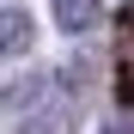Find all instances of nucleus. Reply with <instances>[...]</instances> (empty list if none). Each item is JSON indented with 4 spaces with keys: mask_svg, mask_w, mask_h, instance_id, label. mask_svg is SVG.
<instances>
[{
    "mask_svg": "<svg viewBox=\"0 0 134 134\" xmlns=\"http://www.w3.org/2000/svg\"><path fill=\"white\" fill-rule=\"evenodd\" d=\"M0 43H6V55H31L37 31H31V12H25V6H6V18H0Z\"/></svg>",
    "mask_w": 134,
    "mask_h": 134,
    "instance_id": "f03ea898",
    "label": "nucleus"
},
{
    "mask_svg": "<svg viewBox=\"0 0 134 134\" xmlns=\"http://www.w3.org/2000/svg\"><path fill=\"white\" fill-rule=\"evenodd\" d=\"M43 92H49V79H43V73H31V79H6V110H12V116H25V110L37 116V110H43Z\"/></svg>",
    "mask_w": 134,
    "mask_h": 134,
    "instance_id": "7ed1b4c3",
    "label": "nucleus"
},
{
    "mask_svg": "<svg viewBox=\"0 0 134 134\" xmlns=\"http://www.w3.org/2000/svg\"><path fill=\"white\" fill-rule=\"evenodd\" d=\"M122 98L134 104V31H122Z\"/></svg>",
    "mask_w": 134,
    "mask_h": 134,
    "instance_id": "39448f33",
    "label": "nucleus"
},
{
    "mask_svg": "<svg viewBox=\"0 0 134 134\" xmlns=\"http://www.w3.org/2000/svg\"><path fill=\"white\" fill-rule=\"evenodd\" d=\"M18 134H73V110H61V104H55V110H37Z\"/></svg>",
    "mask_w": 134,
    "mask_h": 134,
    "instance_id": "20e7f679",
    "label": "nucleus"
},
{
    "mask_svg": "<svg viewBox=\"0 0 134 134\" xmlns=\"http://www.w3.org/2000/svg\"><path fill=\"white\" fill-rule=\"evenodd\" d=\"M55 25L61 31H98L104 25V0H55Z\"/></svg>",
    "mask_w": 134,
    "mask_h": 134,
    "instance_id": "f257e3e1",
    "label": "nucleus"
}]
</instances>
